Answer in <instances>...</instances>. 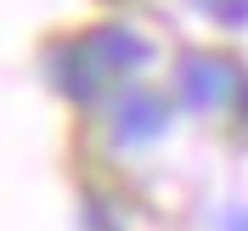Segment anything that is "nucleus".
Returning a JSON list of instances; mask_svg holds the SVG:
<instances>
[{
	"mask_svg": "<svg viewBox=\"0 0 248 231\" xmlns=\"http://www.w3.org/2000/svg\"><path fill=\"white\" fill-rule=\"evenodd\" d=\"M243 231H248V226H243Z\"/></svg>",
	"mask_w": 248,
	"mask_h": 231,
	"instance_id": "obj_1",
	"label": "nucleus"
}]
</instances>
